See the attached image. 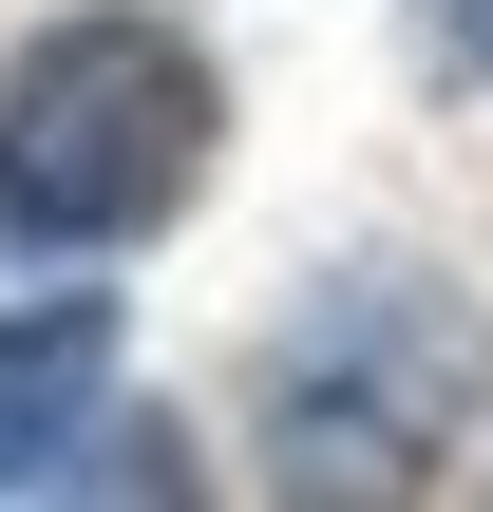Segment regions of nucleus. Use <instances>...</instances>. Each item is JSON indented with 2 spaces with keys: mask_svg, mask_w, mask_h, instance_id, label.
Here are the masks:
<instances>
[{
  "mask_svg": "<svg viewBox=\"0 0 493 512\" xmlns=\"http://www.w3.org/2000/svg\"><path fill=\"white\" fill-rule=\"evenodd\" d=\"M475 380H493V323L437 266H323L285 304V342H266V399H247L266 418V494L285 512H399L456 456Z\"/></svg>",
  "mask_w": 493,
  "mask_h": 512,
  "instance_id": "f257e3e1",
  "label": "nucleus"
},
{
  "mask_svg": "<svg viewBox=\"0 0 493 512\" xmlns=\"http://www.w3.org/2000/svg\"><path fill=\"white\" fill-rule=\"evenodd\" d=\"M209 152H228V95L133 0L38 19L0 57V247H133L209 190Z\"/></svg>",
  "mask_w": 493,
  "mask_h": 512,
  "instance_id": "f03ea898",
  "label": "nucleus"
},
{
  "mask_svg": "<svg viewBox=\"0 0 493 512\" xmlns=\"http://www.w3.org/2000/svg\"><path fill=\"white\" fill-rule=\"evenodd\" d=\"M95 418H114V304L57 285L38 323H0V494H57L95 456Z\"/></svg>",
  "mask_w": 493,
  "mask_h": 512,
  "instance_id": "7ed1b4c3",
  "label": "nucleus"
},
{
  "mask_svg": "<svg viewBox=\"0 0 493 512\" xmlns=\"http://www.w3.org/2000/svg\"><path fill=\"white\" fill-rule=\"evenodd\" d=\"M418 57L456 76V57H493V0H418Z\"/></svg>",
  "mask_w": 493,
  "mask_h": 512,
  "instance_id": "20e7f679",
  "label": "nucleus"
}]
</instances>
